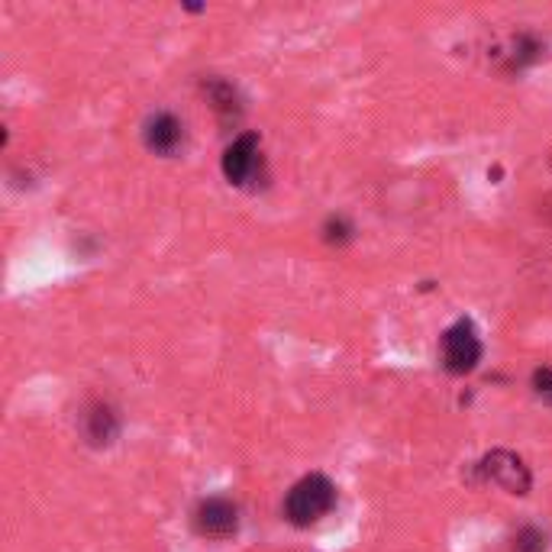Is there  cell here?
I'll list each match as a JSON object with an SVG mask.
<instances>
[{
	"instance_id": "1",
	"label": "cell",
	"mask_w": 552,
	"mask_h": 552,
	"mask_svg": "<svg viewBox=\"0 0 552 552\" xmlns=\"http://www.w3.org/2000/svg\"><path fill=\"white\" fill-rule=\"evenodd\" d=\"M336 504V485L327 475H304L285 498V517L294 527H314L333 511Z\"/></svg>"
},
{
	"instance_id": "2",
	"label": "cell",
	"mask_w": 552,
	"mask_h": 552,
	"mask_svg": "<svg viewBox=\"0 0 552 552\" xmlns=\"http://www.w3.org/2000/svg\"><path fill=\"white\" fill-rule=\"evenodd\" d=\"M443 346V368L449 375H469L481 362V339L472 320H456L440 339Z\"/></svg>"
},
{
	"instance_id": "3",
	"label": "cell",
	"mask_w": 552,
	"mask_h": 552,
	"mask_svg": "<svg viewBox=\"0 0 552 552\" xmlns=\"http://www.w3.org/2000/svg\"><path fill=\"white\" fill-rule=\"evenodd\" d=\"M475 469H478L481 481H491V485L504 488L507 494H527L530 485H533V475L527 469V462H523L517 452H507V449L488 452V456L481 459Z\"/></svg>"
},
{
	"instance_id": "4",
	"label": "cell",
	"mask_w": 552,
	"mask_h": 552,
	"mask_svg": "<svg viewBox=\"0 0 552 552\" xmlns=\"http://www.w3.org/2000/svg\"><path fill=\"white\" fill-rule=\"evenodd\" d=\"M223 175L236 188H246L256 178H262V143L256 133H239L223 152Z\"/></svg>"
},
{
	"instance_id": "5",
	"label": "cell",
	"mask_w": 552,
	"mask_h": 552,
	"mask_svg": "<svg viewBox=\"0 0 552 552\" xmlns=\"http://www.w3.org/2000/svg\"><path fill=\"white\" fill-rule=\"evenodd\" d=\"M194 530L210 540H226L239 530V507L230 498H204L194 511Z\"/></svg>"
},
{
	"instance_id": "6",
	"label": "cell",
	"mask_w": 552,
	"mask_h": 552,
	"mask_svg": "<svg viewBox=\"0 0 552 552\" xmlns=\"http://www.w3.org/2000/svg\"><path fill=\"white\" fill-rule=\"evenodd\" d=\"M143 143L155 155H175L184 143V123L168 110L152 113L143 126Z\"/></svg>"
},
{
	"instance_id": "7",
	"label": "cell",
	"mask_w": 552,
	"mask_h": 552,
	"mask_svg": "<svg viewBox=\"0 0 552 552\" xmlns=\"http://www.w3.org/2000/svg\"><path fill=\"white\" fill-rule=\"evenodd\" d=\"M84 436L91 446H110L120 433V417L110 404H91L84 410Z\"/></svg>"
},
{
	"instance_id": "8",
	"label": "cell",
	"mask_w": 552,
	"mask_h": 552,
	"mask_svg": "<svg viewBox=\"0 0 552 552\" xmlns=\"http://www.w3.org/2000/svg\"><path fill=\"white\" fill-rule=\"evenodd\" d=\"M204 91H207L210 107L217 110V117H220L226 126L239 120V113H243V104H239V94H236V88H233L230 81H223V78H210V81L204 84Z\"/></svg>"
},
{
	"instance_id": "9",
	"label": "cell",
	"mask_w": 552,
	"mask_h": 552,
	"mask_svg": "<svg viewBox=\"0 0 552 552\" xmlns=\"http://www.w3.org/2000/svg\"><path fill=\"white\" fill-rule=\"evenodd\" d=\"M540 52H543V42L523 33V36H517L511 42V49L504 52V65L514 72V68H523V65H530V62L540 59Z\"/></svg>"
},
{
	"instance_id": "10",
	"label": "cell",
	"mask_w": 552,
	"mask_h": 552,
	"mask_svg": "<svg viewBox=\"0 0 552 552\" xmlns=\"http://www.w3.org/2000/svg\"><path fill=\"white\" fill-rule=\"evenodd\" d=\"M546 533L536 530V527H523L517 530L514 543H511V552H546Z\"/></svg>"
},
{
	"instance_id": "11",
	"label": "cell",
	"mask_w": 552,
	"mask_h": 552,
	"mask_svg": "<svg viewBox=\"0 0 552 552\" xmlns=\"http://www.w3.org/2000/svg\"><path fill=\"white\" fill-rule=\"evenodd\" d=\"M352 223L346 217H330L327 223H323V239H327L330 246H346L352 239Z\"/></svg>"
},
{
	"instance_id": "12",
	"label": "cell",
	"mask_w": 552,
	"mask_h": 552,
	"mask_svg": "<svg viewBox=\"0 0 552 552\" xmlns=\"http://www.w3.org/2000/svg\"><path fill=\"white\" fill-rule=\"evenodd\" d=\"M533 391H536V398H543L546 404H552V368L549 365L536 368L533 372Z\"/></svg>"
}]
</instances>
